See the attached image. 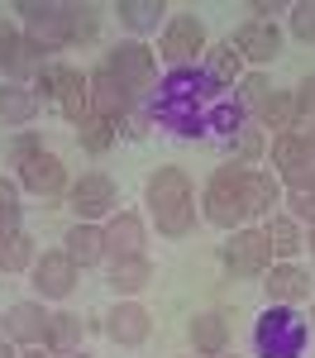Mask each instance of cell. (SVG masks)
I'll return each mask as SVG.
<instances>
[{"label":"cell","instance_id":"cell-28","mask_svg":"<svg viewBox=\"0 0 315 358\" xmlns=\"http://www.w3.org/2000/svg\"><path fill=\"white\" fill-rule=\"evenodd\" d=\"M82 315H72V310H53V320H48V339H43V349L53 358H77L82 354Z\"/></svg>","mask_w":315,"mask_h":358},{"label":"cell","instance_id":"cell-47","mask_svg":"<svg viewBox=\"0 0 315 358\" xmlns=\"http://www.w3.org/2000/svg\"><path fill=\"white\" fill-rule=\"evenodd\" d=\"M191 358H196V354H191Z\"/></svg>","mask_w":315,"mask_h":358},{"label":"cell","instance_id":"cell-6","mask_svg":"<svg viewBox=\"0 0 315 358\" xmlns=\"http://www.w3.org/2000/svg\"><path fill=\"white\" fill-rule=\"evenodd\" d=\"M15 15H20V29H24L29 38H38L43 48H77V5L72 0H24V5H15Z\"/></svg>","mask_w":315,"mask_h":358},{"label":"cell","instance_id":"cell-8","mask_svg":"<svg viewBox=\"0 0 315 358\" xmlns=\"http://www.w3.org/2000/svg\"><path fill=\"white\" fill-rule=\"evenodd\" d=\"M101 67H105L134 101H143V106H148V96L158 91V48H148L139 38H119L110 53H105Z\"/></svg>","mask_w":315,"mask_h":358},{"label":"cell","instance_id":"cell-2","mask_svg":"<svg viewBox=\"0 0 315 358\" xmlns=\"http://www.w3.org/2000/svg\"><path fill=\"white\" fill-rule=\"evenodd\" d=\"M210 101H220V91L200 77V67L163 72L158 91L148 96L153 129H168L177 138H205V110H210Z\"/></svg>","mask_w":315,"mask_h":358},{"label":"cell","instance_id":"cell-4","mask_svg":"<svg viewBox=\"0 0 315 358\" xmlns=\"http://www.w3.org/2000/svg\"><path fill=\"white\" fill-rule=\"evenodd\" d=\"M29 86H34V96H38V106L57 110L72 129L91 115V82H86L82 67H72V62H62V57L48 62V67H43Z\"/></svg>","mask_w":315,"mask_h":358},{"label":"cell","instance_id":"cell-7","mask_svg":"<svg viewBox=\"0 0 315 358\" xmlns=\"http://www.w3.org/2000/svg\"><path fill=\"white\" fill-rule=\"evenodd\" d=\"M205 48H210V38H205V24L196 10H172L163 34H158V62L168 72H186V67H200Z\"/></svg>","mask_w":315,"mask_h":358},{"label":"cell","instance_id":"cell-34","mask_svg":"<svg viewBox=\"0 0 315 358\" xmlns=\"http://www.w3.org/2000/svg\"><path fill=\"white\" fill-rule=\"evenodd\" d=\"M115 124L110 120H101V115H86L82 124H77V143H82L86 153H91V158H101V153H110L115 148Z\"/></svg>","mask_w":315,"mask_h":358},{"label":"cell","instance_id":"cell-25","mask_svg":"<svg viewBox=\"0 0 315 358\" xmlns=\"http://www.w3.org/2000/svg\"><path fill=\"white\" fill-rule=\"evenodd\" d=\"M148 287H153V258L148 253L110 263V292L119 301H139V292H148Z\"/></svg>","mask_w":315,"mask_h":358},{"label":"cell","instance_id":"cell-21","mask_svg":"<svg viewBox=\"0 0 315 358\" xmlns=\"http://www.w3.org/2000/svg\"><path fill=\"white\" fill-rule=\"evenodd\" d=\"M186 344L196 358H220L229 354V320L220 310H196L186 320Z\"/></svg>","mask_w":315,"mask_h":358},{"label":"cell","instance_id":"cell-11","mask_svg":"<svg viewBox=\"0 0 315 358\" xmlns=\"http://www.w3.org/2000/svg\"><path fill=\"white\" fill-rule=\"evenodd\" d=\"M77 282H82V268L62 253V248H43L38 253V263L29 268V287H34V296L38 301H67L72 292H77Z\"/></svg>","mask_w":315,"mask_h":358},{"label":"cell","instance_id":"cell-23","mask_svg":"<svg viewBox=\"0 0 315 358\" xmlns=\"http://www.w3.org/2000/svg\"><path fill=\"white\" fill-rule=\"evenodd\" d=\"M62 253L77 263V268H101L105 263V234H101V224H86V220H72L67 224V234H62Z\"/></svg>","mask_w":315,"mask_h":358},{"label":"cell","instance_id":"cell-26","mask_svg":"<svg viewBox=\"0 0 315 358\" xmlns=\"http://www.w3.org/2000/svg\"><path fill=\"white\" fill-rule=\"evenodd\" d=\"M263 234H268V244H272V263H296L301 248H306V229L291 220L286 210H272V215L263 220Z\"/></svg>","mask_w":315,"mask_h":358},{"label":"cell","instance_id":"cell-5","mask_svg":"<svg viewBox=\"0 0 315 358\" xmlns=\"http://www.w3.org/2000/svg\"><path fill=\"white\" fill-rule=\"evenodd\" d=\"M311 320L296 306H268L254 325V354L258 358H306Z\"/></svg>","mask_w":315,"mask_h":358},{"label":"cell","instance_id":"cell-30","mask_svg":"<svg viewBox=\"0 0 315 358\" xmlns=\"http://www.w3.org/2000/svg\"><path fill=\"white\" fill-rule=\"evenodd\" d=\"M34 263H38V239H34L29 229L10 234V239H0V273H5V277L29 273Z\"/></svg>","mask_w":315,"mask_h":358},{"label":"cell","instance_id":"cell-42","mask_svg":"<svg viewBox=\"0 0 315 358\" xmlns=\"http://www.w3.org/2000/svg\"><path fill=\"white\" fill-rule=\"evenodd\" d=\"M20 358H53L48 349H20Z\"/></svg>","mask_w":315,"mask_h":358},{"label":"cell","instance_id":"cell-45","mask_svg":"<svg viewBox=\"0 0 315 358\" xmlns=\"http://www.w3.org/2000/svg\"><path fill=\"white\" fill-rule=\"evenodd\" d=\"M220 358H239V354H220Z\"/></svg>","mask_w":315,"mask_h":358},{"label":"cell","instance_id":"cell-24","mask_svg":"<svg viewBox=\"0 0 315 358\" xmlns=\"http://www.w3.org/2000/svg\"><path fill=\"white\" fill-rule=\"evenodd\" d=\"M38 96H34V86H24V82H0V124L5 129H29L34 120H38Z\"/></svg>","mask_w":315,"mask_h":358},{"label":"cell","instance_id":"cell-29","mask_svg":"<svg viewBox=\"0 0 315 358\" xmlns=\"http://www.w3.org/2000/svg\"><path fill=\"white\" fill-rule=\"evenodd\" d=\"M254 124L268 134V129H277V134H286V129H296V96L291 91H268V101L254 110Z\"/></svg>","mask_w":315,"mask_h":358},{"label":"cell","instance_id":"cell-40","mask_svg":"<svg viewBox=\"0 0 315 358\" xmlns=\"http://www.w3.org/2000/svg\"><path fill=\"white\" fill-rule=\"evenodd\" d=\"M0 358H20V349H15V344H10L5 334H0Z\"/></svg>","mask_w":315,"mask_h":358},{"label":"cell","instance_id":"cell-44","mask_svg":"<svg viewBox=\"0 0 315 358\" xmlns=\"http://www.w3.org/2000/svg\"><path fill=\"white\" fill-rule=\"evenodd\" d=\"M311 334H315V301H311Z\"/></svg>","mask_w":315,"mask_h":358},{"label":"cell","instance_id":"cell-17","mask_svg":"<svg viewBox=\"0 0 315 358\" xmlns=\"http://www.w3.org/2000/svg\"><path fill=\"white\" fill-rule=\"evenodd\" d=\"M229 43L244 53V62L254 72H268L277 57H282V29L277 24H258V20H244V24L229 34Z\"/></svg>","mask_w":315,"mask_h":358},{"label":"cell","instance_id":"cell-1","mask_svg":"<svg viewBox=\"0 0 315 358\" xmlns=\"http://www.w3.org/2000/svg\"><path fill=\"white\" fill-rule=\"evenodd\" d=\"M272 210H282V182L263 167H215L200 187V220L215 229H244V224H263Z\"/></svg>","mask_w":315,"mask_h":358},{"label":"cell","instance_id":"cell-38","mask_svg":"<svg viewBox=\"0 0 315 358\" xmlns=\"http://www.w3.org/2000/svg\"><path fill=\"white\" fill-rule=\"evenodd\" d=\"M34 153H43V134H38V129H20V134H15V143H10V167L29 163Z\"/></svg>","mask_w":315,"mask_h":358},{"label":"cell","instance_id":"cell-19","mask_svg":"<svg viewBox=\"0 0 315 358\" xmlns=\"http://www.w3.org/2000/svg\"><path fill=\"white\" fill-rule=\"evenodd\" d=\"M153 334V315L143 301H115L105 310V339L119 344V349H139L143 339Z\"/></svg>","mask_w":315,"mask_h":358},{"label":"cell","instance_id":"cell-27","mask_svg":"<svg viewBox=\"0 0 315 358\" xmlns=\"http://www.w3.org/2000/svg\"><path fill=\"white\" fill-rule=\"evenodd\" d=\"M0 82H34L29 72V57H24V29L15 20H0Z\"/></svg>","mask_w":315,"mask_h":358},{"label":"cell","instance_id":"cell-15","mask_svg":"<svg viewBox=\"0 0 315 358\" xmlns=\"http://www.w3.org/2000/svg\"><path fill=\"white\" fill-rule=\"evenodd\" d=\"M15 182H20V192L29 196H43V201H57V196H67V167L57 158L53 148H43V153H34L29 163L15 167Z\"/></svg>","mask_w":315,"mask_h":358},{"label":"cell","instance_id":"cell-35","mask_svg":"<svg viewBox=\"0 0 315 358\" xmlns=\"http://www.w3.org/2000/svg\"><path fill=\"white\" fill-rule=\"evenodd\" d=\"M268 91H272V82H268V72H254V67H249V72L239 77V86H234L229 96H234V101L244 106V115L254 120V110L263 106V101H268Z\"/></svg>","mask_w":315,"mask_h":358},{"label":"cell","instance_id":"cell-36","mask_svg":"<svg viewBox=\"0 0 315 358\" xmlns=\"http://www.w3.org/2000/svg\"><path fill=\"white\" fill-rule=\"evenodd\" d=\"M282 210L301 229H315V187H296V192H282Z\"/></svg>","mask_w":315,"mask_h":358},{"label":"cell","instance_id":"cell-14","mask_svg":"<svg viewBox=\"0 0 315 358\" xmlns=\"http://www.w3.org/2000/svg\"><path fill=\"white\" fill-rule=\"evenodd\" d=\"M258 282H263L268 306H301V301L315 296V273L301 263V258H296V263H272Z\"/></svg>","mask_w":315,"mask_h":358},{"label":"cell","instance_id":"cell-22","mask_svg":"<svg viewBox=\"0 0 315 358\" xmlns=\"http://www.w3.org/2000/svg\"><path fill=\"white\" fill-rule=\"evenodd\" d=\"M110 15L119 20V29H124L129 38L143 43V34H163V24H168L172 10L163 5V0H119Z\"/></svg>","mask_w":315,"mask_h":358},{"label":"cell","instance_id":"cell-32","mask_svg":"<svg viewBox=\"0 0 315 358\" xmlns=\"http://www.w3.org/2000/svg\"><path fill=\"white\" fill-rule=\"evenodd\" d=\"M244 124H249V115H244V106H239L234 96H220V101H210V110H205V134L229 138V134H239Z\"/></svg>","mask_w":315,"mask_h":358},{"label":"cell","instance_id":"cell-16","mask_svg":"<svg viewBox=\"0 0 315 358\" xmlns=\"http://www.w3.org/2000/svg\"><path fill=\"white\" fill-rule=\"evenodd\" d=\"M86 82H91V115L110 120V124H115V134H119V124H124L129 115L139 110L143 101H134V96H129L124 86L115 82L105 67H91V72H86Z\"/></svg>","mask_w":315,"mask_h":358},{"label":"cell","instance_id":"cell-39","mask_svg":"<svg viewBox=\"0 0 315 358\" xmlns=\"http://www.w3.org/2000/svg\"><path fill=\"white\" fill-rule=\"evenodd\" d=\"M291 96H296V129H306V124L315 120V72L301 77V86H296Z\"/></svg>","mask_w":315,"mask_h":358},{"label":"cell","instance_id":"cell-9","mask_svg":"<svg viewBox=\"0 0 315 358\" xmlns=\"http://www.w3.org/2000/svg\"><path fill=\"white\" fill-rule=\"evenodd\" d=\"M220 263H225L229 277H263L268 273V268H272V244H268L263 224H244V229L225 234Z\"/></svg>","mask_w":315,"mask_h":358},{"label":"cell","instance_id":"cell-41","mask_svg":"<svg viewBox=\"0 0 315 358\" xmlns=\"http://www.w3.org/2000/svg\"><path fill=\"white\" fill-rule=\"evenodd\" d=\"M301 138H306V148H311V153H315V120H311V124H306V129H301Z\"/></svg>","mask_w":315,"mask_h":358},{"label":"cell","instance_id":"cell-12","mask_svg":"<svg viewBox=\"0 0 315 358\" xmlns=\"http://www.w3.org/2000/svg\"><path fill=\"white\" fill-rule=\"evenodd\" d=\"M272 177L282 182V192H296V187H315V153L306 148L301 129L272 134Z\"/></svg>","mask_w":315,"mask_h":358},{"label":"cell","instance_id":"cell-37","mask_svg":"<svg viewBox=\"0 0 315 358\" xmlns=\"http://www.w3.org/2000/svg\"><path fill=\"white\" fill-rule=\"evenodd\" d=\"M286 24H291V38L296 43H315V0H301L286 10Z\"/></svg>","mask_w":315,"mask_h":358},{"label":"cell","instance_id":"cell-46","mask_svg":"<svg viewBox=\"0 0 315 358\" xmlns=\"http://www.w3.org/2000/svg\"><path fill=\"white\" fill-rule=\"evenodd\" d=\"M77 358H86V354H77Z\"/></svg>","mask_w":315,"mask_h":358},{"label":"cell","instance_id":"cell-33","mask_svg":"<svg viewBox=\"0 0 315 358\" xmlns=\"http://www.w3.org/2000/svg\"><path fill=\"white\" fill-rule=\"evenodd\" d=\"M24 229V206H20V182L0 172V239Z\"/></svg>","mask_w":315,"mask_h":358},{"label":"cell","instance_id":"cell-10","mask_svg":"<svg viewBox=\"0 0 315 358\" xmlns=\"http://www.w3.org/2000/svg\"><path fill=\"white\" fill-rule=\"evenodd\" d=\"M67 206L72 215L86 224H105L119 210V187H115L105 172H82L72 187H67Z\"/></svg>","mask_w":315,"mask_h":358},{"label":"cell","instance_id":"cell-31","mask_svg":"<svg viewBox=\"0 0 315 358\" xmlns=\"http://www.w3.org/2000/svg\"><path fill=\"white\" fill-rule=\"evenodd\" d=\"M225 148H229V163H234V167H258V163H263V153H268V134L249 120L239 134L225 138Z\"/></svg>","mask_w":315,"mask_h":358},{"label":"cell","instance_id":"cell-18","mask_svg":"<svg viewBox=\"0 0 315 358\" xmlns=\"http://www.w3.org/2000/svg\"><path fill=\"white\" fill-rule=\"evenodd\" d=\"M101 234H105V263L148 253V224H143L139 210H115L110 220L101 224Z\"/></svg>","mask_w":315,"mask_h":358},{"label":"cell","instance_id":"cell-13","mask_svg":"<svg viewBox=\"0 0 315 358\" xmlns=\"http://www.w3.org/2000/svg\"><path fill=\"white\" fill-rule=\"evenodd\" d=\"M48 320H53L48 301H38V296H24V301H15L10 310H5V320H0V334H5L15 349H43V339H48Z\"/></svg>","mask_w":315,"mask_h":358},{"label":"cell","instance_id":"cell-43","mask_svg":"<svg viewBox=\"0 0 315 358\" xmlns=\"http://www.w3.org/2000/svg\"><path fill=\"white\" fill-rule=\"evenodd\" d=\"M306 248H311V253H315V229H306Z\"/></svg>","mask_w":315,"mask_h":358},{"label":"cell","instance_id":"cell-20","mask_svg":"<svg viewBox=\"0 0 315 358\" xmlns=\"http://www.w3.org/2000/svg\"><path fill=\"white\" fill-rule=\"evenodd\" d=\"M249 72V62H244V53L229 43V38H220V43H210L205 48V57H200V77L215 86L220 96H229L234 86H239V77Z\"/></svg>","mask_w":315,"mask_h":358},{"label":"cell","instance_id":"cell-3","mask_svg":"<svg viewBox=\"0 0 315 358\" xmlns=\"http://www.w3.org/2000/svg\"><path fill=\"white\" fill-rule=\"evenodd\" d=\"M143 206H148V220L158 224L163 239H186L196 234L200 224V206H196V187H191V172L186 167H158L148 182H143Z\"/></svg>","mask_w":315,"mask_h":358}]
</instances>
